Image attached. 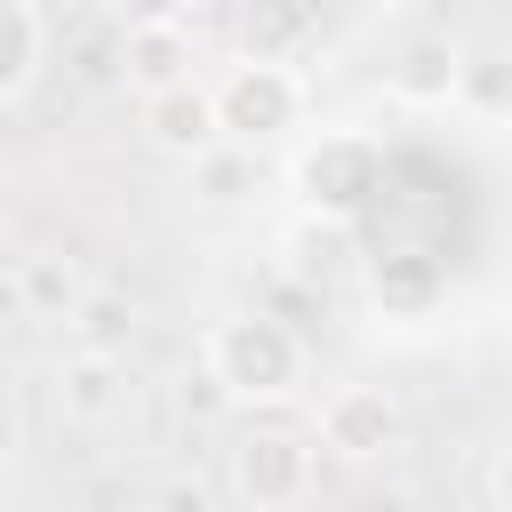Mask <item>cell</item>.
<instances>
[{"label": "cell", "instance_id": "9c48e42d", "mask_svg": "<svg viewBox=\"0 0 512 512\" xmlns=\"http://www.w3.org/2000/svg\"><path fill=\"white\" fill-rule=\"evenodd\" d=\"M192 168V192L208 200V208H248L256 192H264V160H256V144H208L200 160H184Z\"/></svg>", "mask_w": 512, "mask_h": 512}, {"label": "cell", "instance_id": "8992f818", "mask_svg": "<svg viewBox=\"0 0 512 512\" xmlns=\"http://www.w3.org/2000/svg\"><path fill=\"white\" fill-rule=\"evenodd\" d=\"M120 408H128V360L104 344H72L56 360V416L80 432H104V424H120Z\"/></svg>", "mask_w": 512, "mask_h": 512}, {"label": "cell", "instance_id": "2e32d148", "mask_svg": "<svg viewBox=\"0 0 512 512\" xmlns=\"http://www.w3.org/2000/svg\"><path fill=\"white\" fill-rule=\"evenodd\" d=\"M488 504L512 512V448H496V464H488Z\"/></svg>", "mask_w": 512, "mask_h": 512}, {"label": "cell", "instance_id": "7c38bea8", "mask_svg": "<svg viewBox=\"0 0 512 512\" xmlns=\"http://www.w3.org/2000/svg\"><path fill=\"white\" fill-rule=\"evenodd\" d=\"M184 72H192L184 24H136V32H128V80H136V88H168V80H184Z\"/></svg>", "mask_w": 512, "mask_h": 512}, {"label": "cell", "instance_id": "ac0fdd59", "mask_svg": "<svg viewBox=\"0 0 512 512\" xmlns=\"http://www.w3.org/2000/svg\"><path fill=\"white\" fill-rule=\"evenodd\" d=\"M504 360H512V328H504Z\"/></svg>", "mask_w": 512, "mask_h": 512}, {"label": "cell", "instance_id": "8fae6325", "mask_svg": "<svg viewBox=\"0 0 512 512\" xmlns=\"http://www.w3.org/2000/svg\"><path fill=\"white\" fill-rule=\"evenodd\" d=\"M88 296V272L72 256H24L16 264V304L32 320H72V304Z\"/></svg>", "mask_w": 512, "mask_h": 512}, {"label": "cell", "instance_id": "4fadbf2b", "mask_svg": "<svg viewBox=\"0 0 512 512\" xmlns=\"http://www.w3.org/2000/svg\"><path fill=\"white\" fill-rule=\"evenodd\" d=\"M72 344H104V352H128V336H136V304L128 296H112V288H88L80 304H72Z\"/></svg>", "mask_w": 512, "mask_h": 512}, {"label": "cell", "instance_id": "6da1fadb", "mask_svg": "<svg viewBox=\"0 0 512 512\" xmlns=\"http://www.w3.org/2000/svg\"><path fill=\"white\" fill-rule=\"evenodd\" d=\"M200 368H208V384L232 408H280V400L304 392L312 352H304V336L280 312H224L200 336Z\"/></svg>", "mask_w": 512, "mask_h": 512}, {"label": "cell", "instance_id": "e0dca14e", "mask_svg": "<svg viewBox=\"0 0 512 512\" xmlns=\"http://www.w3.org/2000/svg\"><path fill=\"white\" fill-rule=\"evenodd\" d=\"M376 16H408V8H424V0H368Z\"/></svg>", "mask_w": 512, "mask_h": 512}, {"label": "cell", "instance_id": "30bf717a", "mask_svg": "<svg viewBox=\"0 0 512 512\" xmlns=\"http://www.w3.org/2000/svg\"><path fill=\"white\" fill-rule=\"evenodd\" d=\"M40 56H48V24L32 0H0V104H16L32 80H40Z\"/></svg>", "mask_w": 512, "mask_h": 512}, {"label": "cell", "instance_id": "277c9868", "mask_svg": "<svg viewBox=\"0 0 512 512\" xmlns=\"http://www.w3.org/2000/svg\"><path fill=\"white\" fill-rule=\"evenodd\" d=\"M224 488L248 512L304 504L312 496V440H296V432H248V440H232L224 448Z\"/></svg>", "mask_w": 512, "mask_h": 512}, {"label": "cell", "instance_id": "5bb4252c", "mask_svg": "<svg viewBox=\"0 0 512 512\" xmlns=\"http://www.w3.org/2000/svg\"><path fill=\"white\" fill-rule=\"evenodd\" d=\"M456 96H472V104H488V112L512 104V64H504V56H464V88H456Z\"/></svg>", "mask_w": 512, "mask_h": 512}, {"label": "cell", "instance_id": "3957f363", "mask_svg": "<svg viewBox=\"0 0 512 512\" xmlns=\"http://www.w3.org/2000/svg\"><path fill=\"white\" fill-rule=\"evenodd\" d=\"M288 192H296L312 216H360V208L384 192V144H376L368 128H320V136L296 144Z\"/></svg>", "mask_w": 512, "mask_h": 512}, {"label": "cell", "instance_id": "5b68a950", "mask_svg": "<svg viewBox=\"0 0 512 512\" xmlns=\"http://www.w3.org/2000/svg\"><path fill=\"white\" fill-rule=\"evenodd\" d=\"M400 440H408V416H400V400L384 384H336L320 400V448L328 456L384 464V456H400Z\"/></svg>", "mask_w": 512, "mask_h": 512}, {"label": "cell", "instance_id": "ba28073f", "mask_svg": "<svg viewBox=\"0 0 512 512\" xmlns=\"http://www.w3.org/2000/svg\"><path fill=\"white\" fill-rule=\"evenodd\" d=\"M464 40H448V32H416L400 56H392V96L400 104H416V112H440V104H456V88H464Z\"/></svg>", "mask_w": 512, "mask_h": 512}, {"label": "cell", "instance_id": "7a4b0ae2", "mask_svg": "<svg viewBox=\"0 0 512 512\" xmlns=\"http://www.w3.org/2000/svg\"><path fill=\"white\" fill-rule=\"evenodd\" d=\"M208 96H216V120H224V136L232 144H280V136H296L304 128V112H312V88H304V72L296 64H280V56H232L216 80H208Z\"/></svg>", "mask_w": 512, "mask_h": 512}, {"label": "cell", "instance_id": "9a60e30c", "mask_svg": "<svg viewBox=\"0 0 512 512\" xmlns=\"http://www.w3.org/2000/svg\"><path fill=\"white\" fill-rule=\"evenodd\" d=\"M104 8H112L128 32H136V24H184V16H192V0H104Z\"/></svg>", "mask_w": 512, "mask_h": 512}, {"label": "cell", "instance_id": "52a82bcc", "mask_svg": "<svg viewBox=\"0 0 512 512\" xmlns=\"http://www.w3.org/2000/svg\"><path fill=\"white\" fill-rule=\"evenodd\" d=\"M144 136H152V152H168V160H200L208 144H224V120H216V96H208V80H168V88H144Z\"/></svg>", "mask_w": 512, "mask_h": 512}]
</instances>
